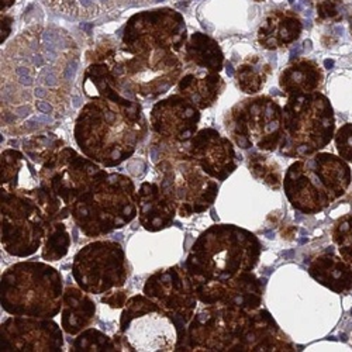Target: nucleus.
<instances>
[{
	"mask_svg": "<svg viewBox=\"0 0 352 352\" xmlns=\"http://www.w3.org/2000/svg\"><path fill=\"white\" fill-rule=\"evenodd\" d=\"M3 351L56 352L64 348V330L52 318L12 316L0 327Z\"/></svg>",
	"mask_w": 352,
	"mask_h": 352,
	"instance_id": "obj_18",
	"label": "nucleus"
},
{
	"mask_svg": "<svg viewBox=\"0 0 352 352\" xmlns=\"http://www.w3.org/2000/svg\"><path fill=\"white\" fill-rule=\"evenodd\" d=\"M71 248V234L64 220L52 221L45 232L41 247V256L47 262L60 261L67 256Z\"/></svg>",
	"mask_w": 352,
	"mask_h": 352,
	"instance_id": "obj_33",
	"label": "nucleus"
},
{
	"mask_svg": "<svg viewBox=\"0 0 352 352\" xmlns=\"http://www.w3.org/2000/svg\"><path fill=\"white\" fill-rule=\"evenodd\" d=\"M64 146V141L51 133L32 135L25 138L23 142L24 154L33 162L40 165H43L52 154L60 151Z\"/></svg>",
	"mask_w": 352,
	"mask_h": 352,
	"instance_id": "obj_34",
	"label": "nucleus"
},
{
	"mask_svg": "<svg viewBox=\"0 0 352 352\" xmlns=\"http://www.w3.org/2000/svg\"><path fill=\"white\" fill-rule=\"evenodd\" d=\"M107 63L123 92L133 100L158 99L178 85L185 71L181 52L164 47H119Z\"/></svg>",
	"mask_w": 352,
	"mask_h": 352,
	"instance_id": "obj_9",
	"label": "nucleus"
},
{
	"mask_svg": "<svg viewBox=\"0 0 352 352\" xmlns=\"http://www.w3.org/2000/svg\"><path fill=\"white\" fill-rule=\"evenodd\" d=\"M336 145L340 157L352 162V124H344L336 134Z\"/></svg>",
	"mask_w": 352,
	"mask_h": 352,
	"instance_id": "obj_38",
	"label": "nucleus"
},
{
	"mask_svg": "<svg viewBox=\"0 0 352 352\" xmlns=\"http://www.w3.org/2000/svg\"><path fill=\"white\" fill-rule=\"evenodd\" d=\"M50 6L69 17L94 19L119 6H137L146 0H47Z\"/></svg>",
	"mask_w": 352,
	"mask_h": 352,
	"instance_id": "obj_31",
	"label": "nucleus"
},
{
	"mask_svg": "<svg viewBox=\"0 0 352 352\" xmlns=\"http://www.w3.org/2000/svg\"><path fill=\"white\" fill-rule=\"evenodd\" d=\"M71 213L41 186L0 192V243L12 256L27 258L41 250L48 226Z\"/></svg>",
	"mask_w": 352,
	"mask_h": 352,
	"instance_id": "obj_5",
	"label": "nucleus"
},
{
	"mask_svg": "<svg viewBox=\"0 0 352 352\" xmlns=\"http://www.w3.org/2000/svg\"><path fill=\"white\" fill-rule=\"evenodd\" d=\"M130 274L123 247L111 240H95L82 247L74 256V280L91 295H104L111 289L123 287Z\"/></svg>",
	"mask_w": 352,
	"mask_h": 352,
	"instance_id": "obj_15",
	"label": "nucleus"
},
{
	"mask_svg": "<svg viewBox=\"0 0 352 352\" xmlns=\"http://www.w3.org/2000/svg\"><path fill=\"white\" fill-rule=\"evenodd\" d=\"M201 305H219L255 310L262 305V283L254 272L234 280L193 285Z\"/></svg>",
	"mask_w": 352,
	"mask_h": 352,
	"instance_id": "obj_21",
	"label": "nucleus"
},
{
	"mask_svg": "<svg viewBox=\"0 0 352 352\" xmlns=\"http://www.w3.org/2000/svg\"><path fill=\"white\" fill-rule=\"evenodd\" d=\"M333 65H334V63H333V61H329V60L326 61V67H329V69H330Z\"/></svg>",
	"mask_w": 352,
	"mask_h": 352,
	"instance_id": "obj_42",
	"label": "nucleus"
},
{
	"mask_svg": "<svg viewBox=\"0 0 352 352\" xmlns=\"http://www.w3.org/2000/svg\"><path fill=\"white\" fill-rule=\"evenodd\" d=\"M61 272L40 261L13 263L0 279V305L10 316L54 318L64 300Z\"/></svg>",
	"mask_w": 352,
	"mask_h": 352,
	"instance_id": "obj_6",
	"label": "nucleus"
},
{
	"mask_svg": "<svg viewBox=\"0 0 352 352\" xmlns=\"http://www.w3.org/2000/svg\"><path fill=\"white\" fill-rule=\"evenodd\" d=\"M262 245L251 231L234 224H214L204 230L185 261L193 285L228 282L252 272Z\"/></svg>",
	"mask_w": 352,
	"mask_h": 352,
	"instance_id": "obj_4",
	"label": "nucleus"
},
{
	"mask_svg": "<svg viewBox=\"0 0 352 352\" xmlns=\"http://www.w3.org/2000/svg\"><path fill=\"white\" fill-rule=\"evenodd\" d=\"M226 130L241 150L275 151L283 133V109L270 96L245 99L226 116Z\"/></svg>",
	"mask_w": 352,
	"mask_h": 352,
	"instance_id": "obj_13",
	"label": "nucleus"
},
{
	"mask_svg": "<svg viewBox=\"0 0 352 352\" xmlns=\"http://www.w3.org/2000/svg\"><path fill=\"white\" fill-rule=\"evenodd\" d=\"M138 220L142 228L150 232H158L168 228L178 206L170 193L158 181H144L137 189Z\"/></svg>",
	"mask_w": 352,
	"mask_h": 352,
	"instance_id": "obj_22",
	"label": "nucleus"
},
{
	"mask_svg": "<svg viewBox=\"0 0 352 352\" xmlns=\"http://www.w3.org/2000/svg\"><path fill=\"white\" fill-rule=\"evenodd\" d=\"M71 351H82V352H98V351H117V345L114 338H110L107 334L96 330L86 329L76 336Z\"/></svg>",
	"mask_w": 352,
	"mask_h": 352,
	"instance_id": "obj_36",
	"label": "nucleus"
},
{
	"mask_svg": "<svg viewBox=\"0 0 352 352\" xmlns=\"http://www.w3.org/2000/svg\"><path fill=\"white\" fill-rule=\"evenodd\" d=\"M248 166L251 173L254 175V178L259 182H263L274 189H279V186L282 185V170L279 165L270 157L262 154H251Z\"/></svg>",
	"mask_w": 352,
	"mask_h": 352,
	"instance_id": "obj_35",
	"label": "nucleus"
},
{
	"mask_svg": "<svg viewBox=\"0 0 352 352\" xmlns=\"http://www.w3.org/2000/svg\"><path fill=\"white\" fill-rule=\"evenodd\" d=\"M96 316V303L91 293L79 286H67L61 309V327L68 336H78L89 327Z\"/></svg>",
	"mask_w": 352,
	"mask_h": 352,
	"instance_id": "obj_23",
	"label": "nucleus"
},
{
	"mask_svg": "<svg viewBox=\"0 0 352 352\" xmlns=\"http://www.w3.org/2000/svg\"><path fill=\"white\" fill-rule=\"evenodd\" d=\"M76 67V47L68 33L56 27L28 28L3 54L2 99L12 98L2 102V110L14 103V119L25 117V126L32 113L47 119L63 114Z\"/></svg>",
	"mask_w": 352,
	"mask_h": 352,
	"instance_id": "obj_1",
	"label": "nucleus"
},
{
	"mask_svg": "<svg viewBox=\"0 0 352 352\" xmlns=\"http://www.w3.org/2000/svg\"><path fill=\"white\" fill-rule=\"evenodd\" d=\"M146 135L142 106L127 96L91 99L80 109L74 129L82 154L103 168L131 158Z\"/></svg>",
	"mask_w": 352,
	"mask_h": 352,
	"instance_id": "obj_2",
	"label": "nucleus"
},
{
	"mask_svg": "<svg viewBox=\"0 0 352 352\" xmlns=\"http://www.w3.org/2000/svg\"><path fill=\"white\" fill-rule=\"evenodd\" d=\"M13 3L14 0H2V13H5Z\"/></svg>",
	"mask_w": 352,
	"mask_h": 352,
	"instance_id": "obj_41",
	"label": "nucleus"
},
{
	"mask_svg": "<svg viewBox=\"0 0 352 352\" xmlns=\"http://www.w3.org/2000/svg\"><path fill=\"white\" fill-rule=\"evenodd\" d=\"M137 214V188L130 176L116 172H107L71 206L74 223L91 239L126 227Z\"/></svg>",
	"mask_w": 352,
	"mask_h": 352,
	"instance_id": "obj_8",
	"label": "nucleus"
},
{
	"mask_svg": "<svg viewBox=\"0 0 352 352\" xmlns=\"http://www.w3.org/2000/svg\"><path fill=\"white\" fill-rule=\"evenodd\" d=\"M270 74L271 65L267 64L259 56H252L237 68L236 79L239 87L243 92L255 95L262 89L263 85H265Z\"/></svg>",
	"mask_w": 352,
	"mask_h": 352,
	"instance_id": "obj_32",
	"label": "nucleus"
},
{
	"mask_svg": "<svg viewBox=\"0 0 352 352\" xmlns=\"http://www.w3.org/2000/svg\"><path fill=\"white\" fill-rule=\"evenodd\" d=\"M158 182L170 193L178 214L189 217L210 209L219 195V184L186 153V148L164 155L155 165Z\"/></svg>",
	"mask_w": 352,
	"mask_h": 352,
	"instance_id": "obj_12",
	"label": "nucleus"
},
{
	"mask_svg": "<svg viewBox=\"0 0 352 352\" xmlns=\"http://www.w3.org/2000/svg\"><path fill=\"white\" fill-rule=\"evenodd\" d=\"M351 182L346 161L329 153H316L293 162L282 186L293 208L303 214H317L344 196Z\"/></svg>",
	"mask_w": 352,
	"mask_h": 352,
	"instance_id": "obj_7",
	"label": "nucleus"
},
{
	"mask_svg": "<svg viewBox=\"0 0 352 352\" xmlns=\"http://www.w3.org/2000/svg\"><path fill=\"white\" fill-rule=\"evenodd\" d=\"M10 32H12V17L2 13V40H0L2 41V44H3V41H6Z\"/></svg>",
	"mask_w": 352,
	"mask_h": 352,
	"instance_id": "obj_40",
	"label": "nucleus"
},
{
	"mask_svg": "<svg viewBox=\"0 0 352 352\" xmlns=\"http://www.w3.org/2000/svg\"><path fill=\"white\" fill-rule=\"evenodd\" d=\"M333 241L340 255L352 263V213L338 219L333 228Z\"/></svg>",
	"mask_w": 352,
	"mask_h": 352,
	"instance_id": "obj_37",
	"label": "nucleus"
},
{
	"mask_svg": "<svg viewBox=\"0 0 352 352\" xmlns=\"http://www.w3.org/2000/svg\"><path fill=\"white\" fill-rule=\"evenodd\" d=\"M28 157L16 150L2 153V189H34L40 186V176Z\"/></svg>",
	"mask_w": 352,
	"mask_h": 352,
	"instance_id": "obj_29",
	"label": "nucleus"
},
{
	"mask_svg": "<svg viewBox=\"0 0 352 352\" xmlns=\"http://www.w3.org/2000/svg\"><path fill=\"white\" fill-rule=\"evenodd\" d=\"M114 341L117 351L170 352L178 349L181 337L175 321L154 300L135 295L123 307Z\"/></svg>",
	"mask_w": 352,
	"mask_h": 352,
	"instance_id": "obj_11",
	"label": "nucleus"
},
{
	"mask_svg": "<svg viewBox=\"0 0 352 352\" xmlns=\"http://www.w3.org/2000/svg\"><path fill=\"white\" fill-rule=\"evenodd\" d=\"M322 80L324 75L318 64L303 58L285 68L279 78V86L286 95L295 96L318 92Z\"/></svg>",
	"mask_w": 352,
	"mask_h": 352,
	"instance_id": "obj_28",
	"label": "nucleus"
},
{
	"mask_svg": "<svg viewBox=\"0 0 352 352\" xmlns=\"http://www.w3.org/2000/svg\"><path fill=\"white\" fill-rule=\"evenodd\" d=\"M181 351H295L270 311L204 305L189 322Z\"/></svg>",
	"mask_w": 352,
	"mask_h": 352,
	"instance_id": "obj_3",
	"label": "nucleus"
},
{
	"mask_svg": "<svg viewBox=\"0 0 352 352\" xmlns=\"http://www.w3.org/2000/svg\"><path fill=\"white\" fill-rule=\"evenodd\" d=\"M106 173L107 170L102 165L71 146H64L52 154L38 169L40 186L69 213L75 200Z\"/></svg>",
	"mask_w": 352,
	"mask_h": 352,
	"instance_id": "obj_14",
	"label": "nucleus"
},
{
	"mask_svg": "<svg viewBox=\"0 0 352 352\" xmlns=\"http://www.w3.org/2000/svg\"><path fill=\"white\" fill-rule=\"evenodd\" d=\"M142 293L154 300L175 321L181 337L179 349L185 341L188 326L199 303L193 282L185 265H175L157 271L146 279Z\"/></svg>",
	"mask_w": 352,
	"mask_h": 352,
	"instance_id": "obj_16",
	"label": "nucleus"
},
{
	"mask_svg": "<svg viewBox=\"0 0 352 352\" xmlns=\"http://www.w3.org/2000/svg\"><path fill=\"white\" fill-rule=\"evenodd\" d=\"M200 109L181 94L158 100L150 114L153 131L165 142L186 145L197 133Z\"/></svg>",
	"mask_w": 352,
	"mask_h": 352,
	"instance_id": "obj_19",
	"label": "nucleus"
},
{
	"mask_svg": "<svg viewBox=\"0 0 352 352\" xmlns=\"http://www.w3.org/2000/svg\"><path fill=\"white\" fill-rule=\"evenodd\" d=\"M185 148L199 166L216 181H226L239 166L232 142L214 129L197 131Z\"/></svg>",
	"mask_w": 352,
	"mask_h": 352,
	"instance_id": "obj_20",
	"label": "nucleus"
},
{
	"mask_svg": "<svg viewBox=\"0 0 352 352\" xmlns=\"http://www.w3.org/2000/svg\"><path fill=\"white\" fill-rule=\"evenodd\" d=\"M182 58L185 71L195 68V71L219 74L224 64V55L220 45L203 33H195L188 38Z\"/></svg>",
	"mask_w": 352,
	"mask_h": 352,
	"instance_id": "obj_26",
	"label": "nucleus"
},
{
	"mask_svg": "<svg viewBox=\"0 0 352 352\" xmlns=\"http://www.w3.org/2000/svg\"><path fill=\"white\" fill-rule=\"evenodd\" d=\"M186 41V24L182 14L172 9H155L130 17L123 30L120 47L126 50L164 47L182 54Z\"/></svg>",
	"mask_w": 352,
	"mask_h": 352,
	"instance_id": "obj_17",
	"label": "nucleus"
},
{
	"mask_svg": "<svg viewBox=\"0 0 352 352\" xmlns=\"http://www.w3.org/2000/svg\"><path fill=\"white\" fill-rule=\"evenodd\" d=\"M82 89L89 100L95 98L127 96L107 61H95L85 69Z\"/></svg>",
	"mask_w": 352,
	"mask_h": 352,
	"instance_id": "obj_30",
	"label": "nucleus"
},
{
	"mask_svg": "<svg viewBox=\"0 0 352 352\" xmlns=\"http://www.w3.org/2000/svg\"><path fill=\"white\" fill-rule=\"evenodd\" d=\"M309 275L334 293H348L352 289V265L341 255L322 254L309 265Z\"/></svg>",
	"mask_w": 352,
	"mask_h": 352,
	"instance_id": "obj_25",
	"label": "nucleus"
},
{
	"mask_svg": "<svg viewBox=\"0 0 352 352\" xmlns=\"http://www.w3.org/2000/svg\"><path fill=\"white\" fill-rule=\"evenodd\" d=\"M302 33V23L290 12H275L270 14L259 28L258 40L267 50H278L295 43Z\"/></svg>",
	"mask_w": 352,
	"mask_h": 352,
	"instance_id": "obj_27",
	"label": "nucleus"
},
{
	"mask_svg": "<svg viewBox=\"0 0 352 352\" xmlns=\"http://www.w3.org/2000/svg\"><path fill=\"white\" fill-rule=\"evenodd\" d=\"M224 80L219 74L206 71H186L178 82V94L190 100L197 109L213 106L224 91Z\"/></svg>",
	"mask_w": 352,
	"mask_h": 352,
	"instance_id": "obj_24",
	"label": "nucleus"
},
{
	"mask_svg": "<svg viewBox=\"0 0 352 352\" xmlns=\"http://www.w3.org/2000/svg\"><path fill=\"white\" fill-rule=\"evenodd\" d=\"M129 298V290L123 287H116L104 293V296L102 298V303L110 306L111 309H123L127 303Z\"/></svg>",
	"mask_w": 352,
	"mask_h": 352,
	"instance_id": "obj_39",
	"label": "nucleus"
},
{
	"mask_svg": "<svg viewBox=\"0 0 352 352\" xmlns=\"http://www.w3.org/2000/svg\"><path fill=\"white\" fill-rule=\"evenodd\" d=\"M336 119L330 100L318 92L289 96L283 107L279 153L287 158L310 157L330 144Z\"/></svg>",
	"mask_w": 352,
	"mask_h": 352,
	"instance_id": "obj_10",
	"label": "nucleus"
}]
</instances>
